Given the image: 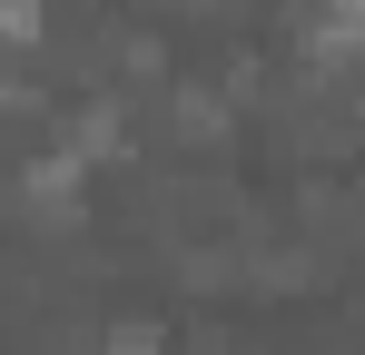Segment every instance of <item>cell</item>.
<instances>
[{"label":"cell","instance_id":"1","mask_svg":"<svg viewBox=\"0 0 365 355\" xmlns=\"http://www.w3.org/2000/svg\"><path fill=\"white\" fill-rule=\"evenodd\" d=\"M50 30V0H0V50H30Z\"/></svg>","mask_w":365,"mask_h":355}]
</instances>
